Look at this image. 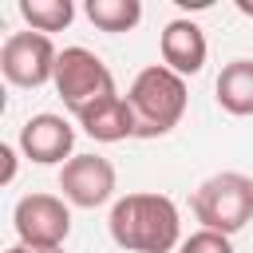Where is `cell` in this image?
<instances>
[{
	"instance_id": "cell-1",
	"label": "cell",
	"mask_w": 253,
	"mask_h": 253,
	"mask_svg": "<svg viewBox=\"0 0 253 253\" xmlns=\"http://www.w3.org/2000/svg\"><path fill=\"white\" fill-rule=\"evenodd\" d=\"M111 237L126 253H170L178 245V206L166 194H126L111 206Z\"/></svg>"
},
{
	"instance_id": "cell-2",
	"label": "cell",
	"mask_w": 253,
	"mask_h": 253,
	"mask_svg": "<svg viewBox=\"0 0 253 253\" xmlns=\"http://www.w3.org/2000/svg\"><path fill=\"white\" fill-rule=\"evenodd\" d=\"M126 103L134 115V138H162L186 115V79L166 63H150L134 75Z\"/></svg>"
},
{
	"instance_id": "cell-3",
	"label": "cell",
	"mask_w": 253,
	"mask_h": 253,
	"mask_svg": "<svg viewBox=\"0 0 253 253\" xmlns=\"http://www.w3.org/2000/svg\"><path fill=\"white\" fill-rule=\"evenodd\" d=\"M190 206H194V217L202 221V229L229 237L253 221V178H245L237 170L213 174L194 190Z\"/></svg>"
},
{
	"instance_id": "cell-4",
	"label": "cell",
	"mask_w": 253,
	"mask_h": 253,
	"mask_svg": "<svg viewBox=\"0 0 253 253\" xmlns=\"http://www.w3.org/2000/svg\"><path fill=\"white\" fill-rule=\"evenodd\" d=\"M55 91L75 115L95 107L107 95H119L111 67L87 47H63L59 51V59H55Z\"/></svg>"
},
{
	"instance_id": "cell-5",
	"label": "cell",
	"mask_w": 253,
	"mask_h": 253,
	"mask_svg": "<svg viewBox=\"0 0 253 253\" xmlns=\"http://www.w3.org/2000/svg\"><path fill=\"white\" fill-rule=\"evenodd\" d=\"M55 43L43 32H12L0 47V71L8 83L16 87H43L47 79H55Z\"/></svg>"
},
{
	"instance_id": "cell-6",
	"label": "cell",
	"mask_w": 253,
	"mask_h": 253,
	"mask_svg": "<svg viewBox=\"0 0 253 253\" xmlns=\"http://www.w3.org/2000/svg\"><path fill=\"white\" fill-rule=\"evenodd\" d=\"M12 225L20 233V245L63 249V241L71 233V213H67L63 198H55V194H28V198L16 202Z\"/></svg>"
},
{
	"instance_id": "cell-7",
	"label": "cell",
	"mask_w": 253,
	"mask_h": 253,
	"mask_svg": "<svg viewBox=\"0 0 253 253\" xmlns=\"http://www.w3.org/2000/svg\"><path fill=\"white\" fill-rule=\"evenodd\" d=\"M59 190H63V198L71 206L95 210L115 194V166L107 158H99V154H75V158L63 162Z\"/></svg>"
},
{
	"instance_id": "cell-8",
	"label": "cell",
	"mask_w": 253,
	"mask_h": 253,
	"mask_svg": "<svg viewBox=\"0 0 253 253\" xmlns=\"http://www.w3.org/2000/svg\"><path fill=\"white\" fill-rule=\"evenodd\" d=\"M71 146H75V130L59 115H32L20 126V150H24V158H32L40 166L63 162L71 154Z\"/></svg>"
},
{
	"instance_id": "cell-9",
	"label": "cell",
	"mask_w": 253,
	"mask_h": 253,
	"mask_svg": "<svg viewBox=\"0 0 253 253\" xmlns=\"http://www.w3.org/2000/svg\"><path fill=\"white\" fill-rule=\"evenodd\" d=\"M162 63L174 75H198L206 67V36L194 20H170L162 28Z\"/></svg>"
},
{
	"instance_id": "cell-10",
	"label": "cell",
	"mask_w": 253,
	"mask_h": 253,
	"mask_svg": "<svg viewBox=\"0 0 253 253\" xmlns=\"http://www.w3.org/2000/svg\"><path fill=\"white\" fill-rule=\"evenodd\" d=\"M75 119H79V126H83L95 142H123V138L134 134V115H130V103H126L123 95H107V99H99L95 107L79 111Z\"/></svg>"
},
{
	"instance_id": "cell-11",
	"label": "cell",
	"mask_w": 253,
	"mask_h": 253,
	"mask_svg": "<svg viewBox=\"0 0 253 253\" xmlns=\"http://www.w3.org/2000/svg\"><path fill=\"white\" fill-rule=\"evenodd\" d=\"M217 103L229 115H253V59H233L217 75Z\"/></svg>"
},
{
	"instance_id": "cell-12",
	"label": "cell",
	"mask_w": 253,
	"mask_h": 253,
	"mask_svg": "<svg viewBox=\"0 0 253 253\" xmlns=\"http://www.w3.org/2000/svg\"><path fill=\"white\" fill-rule=\"evenodd\" d=\"M83 12L103 32H130L142 20V4L138 0H87Z\"/></svg>"
},
{
	"instance_id": "cell-13",
	"label": "cell",
	"mask_w": 253,
	"mask_h": 253,
	"mask_svg": "<svg viewBox=\"0 0 253 253\" xmlns=\"http://www.w3.org/2000/svg\"><path fill=\"white\" fill-rule=\"evenodd\" d=\"M20 16L32 24V32H63L75 16L71 0H20Z\"/></svg>"
},
{
	"instance_id": "cell-14",
	"label": "cell",
	"mask_w": 253,
	"mask_h": 253,
	"mask_svg": "<svg viewBox=\"0 0 253 253\" xmlns=\"http://www.w3.org/2000/svg\"><path fill=\"white\" fill-rule=\"evenodd\" d=\"M178 253H233V245H229V237H225V233L198 229L194 237H186V241H182V249H178Z\"/></svg>"
},
{
	"instance_id": "cell-15",
	"label": "cell",
	"mask_w": 253,
	"mask_h": 253,
	"mask_svg": "<svg viewBox=\"0 0 253 253\" xmlns=\"http://www.w3.org/2000/svg\"><path fill=\"white\" fill-rule=\"evenodd\" d=\"M0 158H4V182H12L16 178V154H12V146H0Z\"/></svg>"
},
{
	"instance_id": "cell-16",
	"label": "cell",
	"mask_w": 253,
	"mask_h": 253,
	"mask_svg": "<svg viewBox=\"0 0 253 253\" xmlns=\"http://www.w3.org/2000/svg\"><path fill=\"white\" fill-rule=\"evenodd\" d=\"M4 253H63V249H32V245H12Z\"/></svg>"
},
{
	"instance_id": "cell-17",
	"label": "cell",
	"mask_w": 253,
	"mask_h": 253,
	"mask_svg": "<svg viewBox=\"0 0 253 253\" xmlns=\"http://www.w3.org/2000/svg\"><path fill=\"white\" fill-rule=\"evenodd\" d=\"M237 12H245V16H253V0H237Z\"/></svg>"
}]
</instances>
